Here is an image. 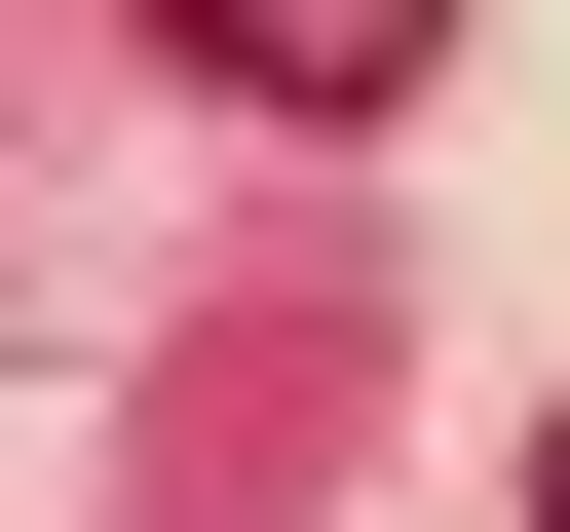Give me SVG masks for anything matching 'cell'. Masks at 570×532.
Masks as SVG:
<instances>
[{"instance_id":"cell-2","label":"cell","mask_w":570,"mask_h":532,"mask_svg":"<svg viewBox=\"0 0 570 532\" xmlns=\"http://www.w3.org/2000/svg\"><path fill=\"white\" fill-rule=\"evenodd\" d=\"M532 532H570V418H532Z\"/></svg>"},{"instance_id":"cell-1","label":"cell","mask_w":570,"mask_h":532,"mask_svg":"<svg viewBox=\"0 0 570 532\" xmlns=\"http://www.w3.org/2000/svg\"><path fill=\"white\" fill-rule=\"evenodd\" d=\"M153 39H190L228 115H419V39H456V0H153Z\"/></svg>"}]
</instances>
